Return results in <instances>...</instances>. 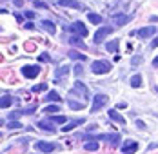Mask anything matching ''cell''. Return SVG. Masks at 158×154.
<instances>
[{
  "instance_id": "1",
  "label": "cell",
  "mask_w": 158,
  "mask_h": 154,
  "mask_svg": "<svg viewBox=\"0 0 158 154\" xmlns=\"http://www.w3.org/2000/svg\"><path fill=\"white\" fill-rule=\"evenodd\" d=\"M91 69H93L95 75H106V73L111 71V63L107 60H96V62H93Z\"/></svg>"
},
{
  "instance_id": "2",
  "label": "cell",
  "mask_w": 158,
  "mask_h": 154,
  "mask_svg": "<svg viewBox=\"0 0 158 154\" xmlns=\"http://www.w3.org/2000/svg\"><path fill=\"white\" fill-rule=\"evenodd\" d=\"M85 140H109V143L113 147H118V141H120V136L118 134H96V136H85Z\"/></svg>"
},
{
  "instance_id": "3",
  "label": "cell",
  "mask_w": 158,
  "mask_h": 154,
  "mask_svg": "<svg viewBox=\"0 0 158 154\" xmlns=\"http://www.w3.org/2000/svg\"><path fill=\"white\" fill-rule=\"evenodd\" d=\"M67 29L71 31V33H75V34H78V36H82V38H85V36H87V33H89L87 27L84 26V22H73Z\"/></svg>"
},
{
  "instance_id": "4",
  "label": "cell",
  "mask_w": 158,
  "mask_h": 154,
  "mask_svg": "<svg viewBox=\"0 0 158 154\" xmlns=\"http://www.w3.org/2000/svg\"><path fill=\"white\" fill-rule=\"evenodd\" d=\"M69 94H80L84 102H87V100H89V98H87V87H85L82 82H75V87L69 91Z\"/></svg>"
},
{
  "instance_id": "5",
  "label": "cell",
  "mask_w": 158,
  "mask_h": 154,
  "mask_svg": "<svg viewBox=\"0 0 158 154\" xmlns=\"http://www.w3.org/2000/svg\"><path fill=\"white\" fill-rule=\"evenodd\" d=\"M111 33H113V27H111V26H104V27H100V29L95 33V44H102L104 38L109 36Z\"/></svg>"
},
{
  "instance_id": "6",
  "label": "cell",
  "mask_w": 158,
  "mask_h": 154,
  "mask_svg": "<svg viewBox=\"0 0 158 154\" xmlns=\"http://www.w3.org/2000/svg\"><path fill=\"white\" fill-rule=\"evenodd\" d=\"M107 103V96L106 94H96L93 98V105H91V112H96L98 109H102Z\"/></svg>"
},
{
  "instance_id": "7",
  "label": "cell",
  "mask_w": 158,
  "mask_h": 154,
  "mask_svg": "<svg viewBox=\"0 0 158 154\" xmlns=\"http://www.w3.org/2000/svg\"><path fill=\"white\" fill-rule=\"evenodd\" d=\"M38 73H40L38 65H26V67H22V75L26 78H36Z\"/></svg>"
},
{
  "instance_id": "8",
  "label": "cell",
  "mask_w": 158,
  "mask_h": 154,
  "mask_svg": "<svg viewBox=\"0 0 158 154\" xmlns=\"http://www.w3.org/2000/svg\"><path fill=\"white\" fill-rule=\"evenodd\" d=\"M35 147H36L40 152H53V151H55V143H51V141H36Z\"/></svg>"
},
{
  "instance_id": "9",
  "label": "cell",
  "mask_w": 158,
  "mask_h": 154,
  "mask_svg": "<svg viewBox=\"0 0 158 154\" xmlns=\"http://www.w3.org/2000/svg\"><path fill=\"white\" fill-rule=\"evenodd\" d=\"M129 20H131V16L124 15V13H114V15H113V24H114V26H124Z\"/></svg>"
},
{
  "instance_id": "10",
  "label": "cell",
  "mask_w": 158,
  "mask_h": 154,
  "mask_svg": "<svg viewBox=\"0 0 158 154\" xmlns=\"http://www.w3.org/2000/svg\"><path fill=\"white\" fill-rule=\"evenodd\" d=\"M155 33H156V27H155V26H147V27H142L136 34H138L140 38H149V36H153Z\"/></svg>"
},
{
  "instance_id": "11",
  "label": "cell",
  "mask_w": 158,
  "mask_h": 154,
  "mask_svg": "<svg viewBox=\"0 0 158 154\" xmlns=\"http://www.w3.org/2000/svg\"><path fill=\"white\" fill-rule=\"evenodd\" d=\"M38 127L40 129H44V131H48V132H55V122L48 118V120H40L38 122Z\"/></svg>"
},
{
  "instance_id": "12",
  "label": "cell",
  "mask_w": 158,
  "mask_h": 154,
  "mask_svg": "<svg viewBox=\"0 0 158 154\" xmlns=\"http://www.w3.org/2000/svg\"><path fill=\"white\" fill-rule=\"evenodd\" d=\"M62 7H71V9H84V6L80 4V2H77V0H60L58 2Z\"/></svg>"
},
{
  "instance_id": "13",
  "label": "cell",
  "mask_w": 158,
  "mask_h": 154,
  "mask_svg": "<svg viewBox=\"0 0 158 154\" xmlns=\"http://www.w3.org/2000/svg\"><path fill=\"white\" fill-rule=\"evenodd\" d=\"M109 118L113 120V122L120 123V125H124V123H126V118H124V116H122L116 109H111V111H109Z\"/></svg>"
},
{
  "instance_id": "14",
  "label": "cell",
  "mask_w": 158,
  "mask_h": 154,
  "mask_svg": "<svg viewBox=\"0 0 158 154\" xmlns=\"http://www.w3.org/2000/svg\"><path fill=\"white\" fill-rule=\"evenodd\" d=\"M136 149H138V143H136V141H127L126 145L122 147V152L124 154H135Z\"/></svg>"
},
{
  "instance_id": "15",
  "label": "cell",
  "mask_w": 158,
  "mask_h": 154,
  "mask_svg": "<svg viewBox=\"0 0 158 154\" xmlns=\"http://www.w3.org/2000/svg\"><path fill=\"white\" fill-rule=\"evenodd\" d=\"M80 38H82V36H78V34H77V36H71V38H69V44H71V46H75V47H80V49H84V51H85V42H84V40H80Z\"/></svg>"
},
{
  "instance_id": "16",
  "label": "cell",
  "mask_w": 158,
  "mask_h": 154,
  "mask_svg": "<svg viewBox=\"0 0 158 154\" xmlns=\"http://www.w3.org/2000/svg\"><path fill=\"white\" fill-rule=\"evenodd\" d=\"M40 26H42V29L48 31L49 34H55V33H56V27H55V24H53L51 20H44V22H42Z\"/></svg>"
},
{
  "instance_id": "17",
  "label": "cell",
  "mask_w": 158,
  "mask_h": 154,
  "mask_svg": "<svg viewBox=\"0 0 158 154\" xmlns=\"http://www.w3.org/2000/svg\"><path fill=\"white\" fill-rule=\"evenodd\" d=\"M13 103H15V98H13V96H2L0 107H2V109H7V107H11Z\"/></svg>"
},
{
  "instance_id": "18",
  "label": "cell",
  "mask_w": 158,
  "mask_h": 154,
  "mask_svg": "<svg viewBox=\"0 0 158 154\" xmlns=\"http://www.w3.org/2000/svg\"><path fill=\"white\" fill-rule=\"evenodd\" d=\"M46 102H60V94L56 91H51V92H48V96L44 98Z\"/></svg>"
},
{
  "instance_id": "19",
  "label": "cell",
  "mask_w": 158,
  "mask_h": 154,
  "mask_svg": "<svg viewBox=\"0 0 158 154\" xmlns=\"http://www.w3.org/2000/svg\"><path fill=\"white\" fill-rule=\"evenodd\" d=\"M129 83H131V87L138 89V87L142 85V76H140V75H135V76L131 78V82H129Z\"/></svg>"
},
{
  "instance_id": "20",
  "label": "cell",
  "mask_w": 158,
  "mask_h": 154,
  "mask_svg": "<svg viewBox=\"0 0 158 154\" xmlns=\"http://www.w3.org/2000/svg\"><path fill=\"white\" fill-rule=\"evenodd\" d=\"M67 105H69V109H73V111H80V109H84V105H85V103H78V102H75L73 98H69Z\"/></svg>"
},
{
  "instance_id": "21",
  "label": "cell",
  "mask_w": 158,
  "mask_h": 154,
  "mask_svg": "<svg viewBox=\"0 0 158 154\" xmlns=\"http://www.w3.org/2000/svg\"><path fill=\"white\" fill-rule=\"evenodd\" d=\"M78 123H84V120H75V122L65 123V127H62V131H64V132H69V131H71V129H75Z\"/></svg>"
},
{
  "instance_id": "22",
  "label": "cell",
  "mask_w": 158,
  "mask_h": 154,
  "mask_svg": "<svg viewBox=\"0 0 158 154\" xmlns=\"http://www.w3.org/2000/svg\"><path fill=\"white\" fill-rule=\"evenodd\" d=\"M69 58L78 60V62H85V55H80L78 51H69Z\"/></svg>"
},
{
  "instance_id": "23",
  "label": "cell",
  "mask_w": 158,
  "mask_h": 154,
  "mask_svg": "<svg viewBox=\"0 0 158 154\" xmlns=\"http://www.w3.org/2000/svg\"><path fill=\"white\" fill-rule=\"evenodd\" d=\"M84 151H98V141H96V140L87 141V143L84 145Z\"/></svg>"
},
{
  "instance_id": "24",
  "label": "cell",
  "mask_w": 158,
  "mask_h": 154,
  "mask_svg": "<svg viewBox=\"0 0 158 154\" xmlns=\"http://www.w3.org/2000/svg\"><path fill=\"white\" fill-rule=\"evenodd\" d=\"M87 18H89V22H91V24H96V26H98V24H102V16L96 15V13H89Z\"/></svg>"
},
{
  "instance_id": "25",
  "label": "cell",
  "mask_w": 158,
  "mask_h": 154,
  "mask_svg": "<svg viewBox=\"0 0 158 154\" xmlns=\"http://www.w3.org/2000/svg\"><path fill=\"white\" fill-rule=\"evenodd\" d=\"M106 47H107V51H109V53H116V51H118V40H113V42H109Z\"/></svg>"
},
{
  "instance_id": "26",
  "label": "cell",
  "mask_w": 158,
  "mask_h": 154,
  "mask_svg": "<svg viewBox=\"0 0 158 154\" xmlns=\"http://www.w3.org/2000/svg\"><path fill=\"white\" fill-rule=\"evenodd\" d=\"M44 112L46 114H53V112H60V107L58 105H49V107L44 109Z\"/></svg>"
},
{
  "instance_id": "27",
  "label": "cell",
  "mask_w": 158,
  "mask_h": 154,
  "mask_svg": "<svg viewBox=\"0 0 158 154\" xmlns=\"http://www.w3.org/2000/svg\"><path fill=\"white\" fill-rule=\"evenodd\" d=\"M67 71H69V67H67V65H62V67H60V69H58V71L55 73V76H56V78H60V76H64V75H65Z\"/></svg>"
},
{
  "instance_id": "28",
  "label": "cell",
  "mask_w": 158,
  "mask_h": 154,
  "mask_svg": "<svg viewBox=\"0 0 158 154\" xmlns=\"http://www.w3.org/2000/svg\"><path fill=\"white\" fill-rule=\"evenodd\" d=\"M51 120L55 123H67V118L65 116H51Z\"/></svg>"
},
{
  "instance_id": "29",
  "label": "cell",
  "mask_w": 158,
  "mask_h": 154,
  "mask_svg": "<svg viewBox=\"0 0 158 154\" xmlns=\"http://www.w3.org/2000/svg\"><path fill=\"white\" fill-rule=\"evenodd\" d=\"M7 127H9V129H20V127H22V123H20V122H16V120H9Z\"/></svg>"
},
{
  "instance_id": "30",
  "label": "cell",
  "mask_w": 158,
  "mask_h": 154,
  "mask_svg": "<svg viewBox=\"0 0 158 154\" xmlns=\"http://www.w3.org/2000/svg\"><path fill=\"white\" fill-rule=\"evenodd\" d=\"M33 6H35L36 9H48V6H46L44 2H40V0H33Z\"/></svg>"
},
{
  "instance_id": "31",
  "label": "cell",
  "mask_w": 158,
  "mask_h": 154,
  "mask_svg": "<svg viewBox=\"0 0 158 154\" xmlns=\"http://www.w3.org/2000/svg\"><path fill=\"white\" fill-rule=\"evenodd\" d=\"M46 89H48V85H46V83H38V85H35V87H33V91H35V92H42V91H46Z\"/></svg>"
},
{
  "instance_id": "32",
  "label": "cell",
  "mask_w": 158,
  "mask_h": 154,
  "mask_svg": "<svg viewBox=\"0 0 158 154\" xmlns=\"http://www.w3.org/2000/svg\"><path fill=\"white\" fill-rule=\"evenodd\" d=\"M73 69H75V75H77V76H80V75H82V63H77Z\"/></svg>"
},
{
  "instance_id": "33",
  "label": "cell",
  "mask_w": 158,
  "mask_h": 154,
  "mask_svg": "<svg viewBox=\"0 0 158 154\" xmlns=\"http://www.w3.org/2000/svg\"><path fill=\"white\" fill-rule=\"evenodd\" d=\"M38 60H42V62H49V60H51V58H49V56H48V53H42V55L38 56Z\"/></svg>"
},
{
  "instance_id": "34",
  "label": "cell",
  "mask_w": 158,
  "mask_h": 154,
  "mask_svg": "<svg viewBox=\"0 0 158 154\" xmlns=\"http://www.w3.org/2000/svg\"><path fill=\"white\" fill-rule=\"evenodd\" d=\"M26 16L31 20V18H35V13H33V11H26Z\"/></svg>"
},
{
  "instance_id": "35",
  "label": "cell",
  "mask_w": 158,
  "mask_h": 154,
  "mask_svg": "<svg viewBox=\"0 0 158 154\" xmlns=\"http://www.w3.org/2000/svg\"><path fill=\"white\" fill-rule=\"evenodd\" d=\"M26 29H35V24H33V22H27V24H26Z\"/></svg>"
},
{
  "instance_id": "36",
  "label": "cell",
  "mask_w": 158,
  "mask_h": 154,
  "mask_svg": "<svg viewBox=\"0 0 158 154\" xmlns=\"http://www.w3.org/2000/svg\"><path fill=\"white\" fill-rule=\"evenodd\" d=\"M151 47H158V36L153 40V44H151Z\"/></svg>"
},
{
  "instance_id": "37",
  "label": "cell",
  "mask_w": 158,
  "mask_h": 154,
  "mask_svg": "<svg viewBox=\"0 0 158 154\" xmlns=\"http://www.w3.org/2000/svg\"><path fill=\"white\" fill-rule=\"evenodd\" d=\"M13 2H15L16 7H20V6H22V0H13Z\"/></svg>"
},
{
  "instance_id": "38",
  "label": "cell",
  "mask_w": 158,
  "mask_h": 154,
  "mask_svg": "<svg viewBox=\"0 0 158 154\" xmlns=\"http://www.w3.org/2000/svg\"><path fill=\"white\" fill-rule=\"evenodd\" d=\"M136 125H138V127H140V129H143V127H145V125H143V122H140V120H138V122H136Z\"/></svg>"
},
{
  "instance_id": "39",
  "label": "cell",
  "mask_w": 158,
  "mask_h": 154,
  "mask_svg": "<svg viewBox=\"0 0 158 154\" xmlns=\"http://www.w3.org/2000/svg\"><path fill=\"white\" fill-rule=\"evenodd\" d=\"M153 65H155V67H158V56L155 58V60H153Z\"/></svg>"
},
{
  "instance_id": "40",
  "label": "cell",
  "mask_w": 158,
  "mask_h": 154,
  "mask_svg": "<svg viewBox=\"0 0 158 154\" xmlns=\"http://www.w3.org/2000/svg\"><path fill=\"white\" fill-rule=\"evenodd\" d=\"M155 91H156V92H158V87H155Z\"/></svg>"
}]
</instances>
